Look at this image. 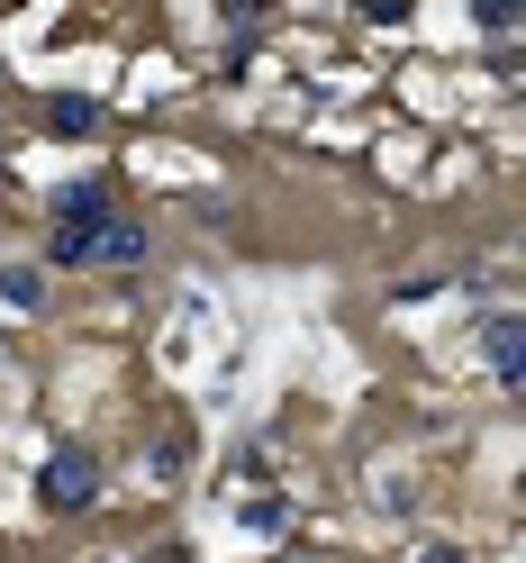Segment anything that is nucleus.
Here are the masks:
<instances>
[{
	"instance_id": "1",
	"label": "nucleus",
	"mask_w": 526,
	"mask_h": 563,
	"mask_svg": "<svg viewBox=\"0 0 526 563\" xmlns=\"http://www.w3.org/2000/svg\"><path fill=\"white\" fill-rule=\"evenodd\" d=\"M91 490H100V464H91V454H64V464L46 473V509H82Z\"/></svg>"
},
{
	"instance_id": "2",
	"label": "nucleus",
	"mask_w": 526,
	"mask_h": 563,
	"mask_svg": "<svg viewBox=\"0 0 526 563\" xmlns=\"http://www.w3.org/2000/svg\"><path fill=\"white\" fill-rule=\"evenodd\" d=\"M490 364H500V382H517V328L490 319Z\"/></svg>"
}]
</instances>
